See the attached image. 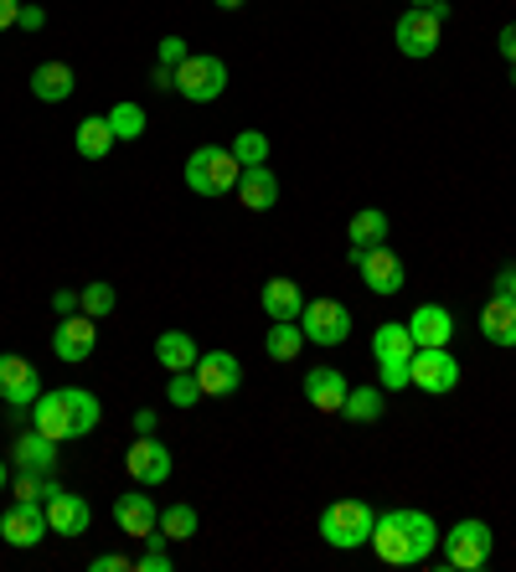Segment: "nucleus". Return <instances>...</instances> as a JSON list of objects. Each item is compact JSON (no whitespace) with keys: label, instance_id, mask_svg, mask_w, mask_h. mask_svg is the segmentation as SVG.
<instances>
[{"label":"nucleus","instance_id":"12","mask_svg":"<svg viewBox=\"0 0 516 572\" xmlns=\"http://www.w3.org/2000/svg\"><path fill=\"white\" fill-rule=\"evenodd\" d=\"M93 346H99V321L83 315V310H78V315H63L57 330H52V351H57V361H68V367L88 361Z\"/></svg>","mask_w":516,"mask_h":572},{"label":"nucleus","instance_id":"6","mask_svg":"<svg viewBox=\"0 0 516 572\" xmlns=\"http://www.w3.org/2000/svg\"><path fill=\"white\" fill-rule=\"evenodd\" d=\"M227 88V63L223 57H212V52H191L187 63L176 68V93L187 103H212L223 99Z\"/></svg>","mask_w":516,"mask_h":572},{"label":"nucleus","instance_id":"37","mask_svg":"<svg viewBox=\"0 0 516 572\" xmlns=\"http://www.w3.org/2000/svg\"><path fill=\"white\" fill-rule=\"evenodd\" d=\"M155 57H160L166 68H181V63H187V57H191L187 36H160V52H155Z\"/></svg>","mask_w":516,"mask_h":572},{"label":"nucleus","instance_id":"3","mask_svg":"<svg viewBox=\"0 0 516 572\" xmlns=\"http://www.w3.org/2000/svg\"><path fill=\"white\" fill-rule=\"evenodd\" d=\"M445 21H449L445 0L403 11V16H397V26H393L397 52H403V57H434V52H439V42H445Z\"/></svg>","mask_w":516,"mask_h":572},{"label":"nucleus","instance_id":"31","mask_svg":"<svg viewBox=\"0 0 516 572\" xmlns=\"http://www.w3.org/2000/svg\"><path fill=\"white\" fill-rule=\"evenodd\" d=\"M197 511H191V505H166V511H160V537L166 541H191L197 537Z\"/></svg>","mask_w":516,"mask_h":572},{"label":"nucleus","instance_id":"24","mask_svg":"<svg viewBox=\"0 0 516 572\" xmlns=\"http://www.w3.org/2000/svg\"><path fill=\"white\" fill-rule=\"evenodd\" d=\"M72 88H78V78H72L68 63H42V68L32 72V93L42 103H68Z\"/></svg>","mask_w":516,"mask_h":572},{"label":"nucleus","instance_id":"1","mask_svg":"<svg viewBox=\"0 0 516 572\" xmlns=\"http://www.w3.org/2000/svg\"><path fill=\"white\" fill-rule=\"evenodd\" d=\"M367 547H372L378 562H388V568H418V562H429L434 547H439V526H434L429 511H382Z\"/></svg>","mask_w":516,"mask_h":572},{"label":"nucleus","instance_id":"13","mask_svg":"<svg viewBox=\"0 0 516 572\" xmlns=\"http://www.w3.org/2000/svg\"><path fill=\"white\" fill-rule=\"evenodd\" d=\"M42 397V377L26 356H0V403L21 413V407H32Z\"/></svg>","mask_w":516,"mask_h":572},{"label":"nucleus","instance_id":"45","mask_svg":"<svg viewBox=\"0 0 516 572\" xmlns=\"http://www.w3.org/2000/svg\"><path fill=\"white\" fill-rule=\"evenodd\" d=\"M155 423H160V413H150V407H139V413H135V434H155Z\"/></svg>","mask_w":516,"mask_h":572},{"label":"nucleus","instance_id":"23","mask_svg":"<svg viewBox=\"0 0 516 572\" xmlns=\"http://www.w3.org/2000/svg\"><path fill=\"white\" fill-rule=\"evenodd\" d=\"M258 300H263V315H269V321H300V310H305V294H300V284H294V279H284V273H279V279H269Z\"/></svg>","mask_w":516,"mask_h":572},{"label":"nucleus","instance_id":"18","mask_svg":"<svg viewBox=\"0 0 516 572\" xmlns=\"http://www.w3.org/2000/svg\"><path fill=\"white\" fill-rule=\"evenodd\" d=\"M346 377L336 367H310L305 371V403L315 407V413H341L346 403Z\"/></svg>","mask_w":516,"mask_h":572},{"label":"nucleus","instance_id":"42","mask_svg":"<svg viewBox=\"0 0 516 572\" xmlns=\"http://www.w3.org/2000/svg\"><path fill=\"white\" fill-rule=\"evenodd\" d=\"M501 57L516 68V21H512V26H501Z\"/></svg>","mask_w":516,"mask_h":572},{"label":"nucleus","instance_id":"39","mask_svg":"<svg viewBox=\"0 0 516 572\" xmlns=\"http://www.w3.org/2000/svg\"><path fill=\"white\" fill-rule=\"evenodd\" d=\"M52 310H57V321H63V315H78V310H83V300H78L72 289H57V294H52Z\"/></svg>","mask_w":516,"mask_h":572},{"label":"nucleus","instance_id":"19","mask_svg":"<svg viewBox=\"0 0 516 572\" xmlns=\"http://www.w3.org/2000/svg\"><path fill=\"white\" fill-rule=\"evenodd\" d=\"M233 191H238V206H248V212H269V206L279 202V176L269 166H243Z\"/></svg>","mask_w":516,"mask_h":572},{"label":"nucleus","instance_id":"15","mask_svg":"<svg viewBox=\"0 0 516 572\" xmlns=\"http://www.w3.org/2000/svg\"><path fill=\"white\" fill-rule=\"evenodd\" d=\"M191 371H197V382H202V397H227V392H238V382H243V367L233 351H202Z\"/></svg>","mask_w":516,"mask_h":572},{"label":"nucleus","instance_id":"2","mask_svg":"<svg viewBox=\"0 0 516 572\" xmlns=\"http://www.w3.org/2000/svg\"><path fill=\"white\" fill-rule=\"evenodd\" d=\"M99 418H103L99 397L83 392V388H52V392H42V397L32 403V428H36V434H47V438H57V444H63V438L93 434Z\"/></svg>","mask_w":516,"mask_h":572},{"label":"nucleus","instance_id":"33","mask_svg":"<svg viewBox=\"0 0 516 572\" xmlns=\"http://www.w3.org/2000/svg\"><path fill=\"white\" fill-rule=\"evenodd\" d=\"M227 150L238 155V166H269V139L258 135V130H243V135L227 145Z\"/></svg>","mask_w":516,"mask_h":572},{"label":"nucleus","instance_id":"8","mask_svg":"<svg viewBox=\"0 0 516 572\" xmlns=\"http://www.w3.org/2000/svg\"><path fill=\"white\" fill-rule=\"evenodd\" d=\"M346 258H351V269L361 273V284L372 289V294H403L408 269H403V258L393 248H351Z\"/></svg>","mask_w":516,"mask_h":572},{"label":"nucleus","instance_id":"34","mask_svg":"<svg viewBox=\"0 0 516 572\" xmlns=\"http://www.w3.org/2000/svg\"><path fill=\"white\" fill-rule=\"evenodd\" d=\"M83 300V315H93V321H103V315H114V304H120V294H114V284H103V279H93V284L78 294Z\"/></svg>","mask_w":516,"mask_h":572},{"label":"nucleus","instance_id":"41","mask_svg":"<svg viewBox=\"0 0 516 572\" xmlns=\"http://www.w3.org/2000/svg\"><path fill=\"white\" fill-rule=\"evenodd\" d=\"M150 88H160V93H171V88H176V68H166V63H155Z\"/></svg>","mask_w":516,"mask_h":572},{"label":"nucleus","instance_id":"40","mask_svg":"<svg viewBox=\"0 0 516 572\" xmlns=\"http://www.w3.org/2000/svg\"><path fill=\"white\" fill-rule=\"evenodd\" d=\"M16 26H21V32H42V26H47V11H42V5H21Z\"/></svg>","mask_w":516,"mask_h":572},{"label":"nucleus","instance_id":"7","mask_svg":"<svg viewBox=\"0 0 516 572\" xmlns=\"http://www.w3.org/2000/svg\"><path fill=\"white\" fill-rule=\"evenodd\" d=\"M445 562L449 568H460V572H475V568H485L491 562V547H496V537H491V526L485 521H460V526H449L445 537Z\"/></svg>","mask_w":516,"mask_h":572},{"label":"nucleus","instance_id":"4","mask_svg":"<svg viewBox=\"0 0 516 572\" xmlns=\"http://www.w3.org/2000/svg\"><path fill=\"white\" fill-rule=\"evenodd\" d=\"M238 176H243L238 155L223 150V145H202V150L187 155V186L197 197H227L238 186Z\"/></svg>","mask_w":516,"mask_h":572},{"label":"nucleus","instance_id":"29","mask_svg":"<svg viewBox=\"0 0 516 572\" xmlns=\"http://www.w3.org/2000/svg\"><path fill=\"white\" fill-rule=\"evenodd\" d=\"M300 346H305V330H300V321H274V330H269V340H263V351L274 356V361H294V356H300Z\"/></svg>","mask_w":516,"mask_h":572},{"label":"nucleus","instance_id":"43","mask_svg":"<svg viewBox=\"0 0 516 572\" xmlns=\"http://www.w3.org/2000/svg\"><path fill=\"white\" fill-rule=\"evenodd\" d=\"M21 16V0H0V32H11Z\"/></svg>","mask_w":516,"mask_h":572},{"label":"nucleus","instance_id":"25","mask_svg":"<svg viewBox=\"0 0 516 572\" xmlns=\"http://www.w3.org/2000/svg\"><path fill=\"white\" fill-rule=\"evenodd\" d=\"M197 356L202 351H197V340H191L187 330H160V336H155V361L166 371H191Z\"/></svg>","mask_w":516,"mask_h":572},{"label":"nucleus","instance_id":"49","mask_svg":"<svg viewBox=\"0 0 516 572\" xmlns=\"http://www.w3.org/2000/svg\"><path fill=\"white\" fill-rule=\"evenodd\" d=\"M512 88H516V68H512Z\"/></svg>","mask_w":516,"mask_h":572},{"label":"nucleus","instance_id":"5","mask_svg":"<svg viewBox=\"0 0 516 572\" xmlns=\"http://www.w3.org/2000/svg\"><path fill=\"white\" fill-rule=\"evenodd\" d=\"M372 526H378V511L367 501H336L321 511V537H326L330 547H341V552L367 547V541H372Z\"/></svg>","mask_w":516,"mask_h":572},{"label":"nucleus","instance_id":"26","mask_svg":"<svg viewBox=\"0 0 516 572\" xmlns=\"http://www.w3.org/2000/svg\"><path fill=\"white\" fill-rule=\"evenodd\" d=\"M72 150L83 155V160H103V155L114 150V130H109V114H88L78 124V135H72Z\"/></svg>","mask_w":516,"mask_h":572},{"label":"nucleus","instance_id":"11","mask_svg":"<svg viewBox=\"0 0 516 572\" xmlns=\"http://www.w3.org/2000/svg\"><path fill=\"white\" fill-rule=\"evenodd\" d=\"M124 470H130L135 485H166L171 480V449L155 434H135L130 455H124Z\"/></svg>","mask_w":516,"mask_h":572},{"label":"nucleus","instance_id":"47","mask_svg":"<svg viewBox=\"0 0 516 572\" xmlns=\"http://www.w3.org/2000/svg\"><path fill=\"white\" fill-rule=\"evenodd\" d=\"M5 480H11V470H5V459H0V490H5Z\"/></svg>","mask_w":516,"mask_h":572},{"label":"nucleus","instance_id":"9","mask_svg":"<svg viewBox=\"0 0 516 572\" xmlns=\"http://www.w3.org/2000/svg\"><path fill=\"white\" fill-rule=\"evenodd\" d=\"M408 377H413V388L445 397V392L460 388V361L449 356V346H418L408 361Z\"/></svg>","mask_w":516,"mask_h":572},{"label":"nucleus","instance_id":"48","mask_svg":"<svg viewBox=\"0 0 516 572\" xmlns=\"http://www.w3.org/2000/svg\"><path fill=\"white\" fill-rule=\"evenodd\" d=\"M413 5H434V0H413Z\"/></svg>","mask_w":516,"mask_h":572},{"label":"nucleus","instance_id":"20","mask_svg":"<svg viewBox=\"0 0 516 572\" xmlns=\"http://www.w3.org/2000/svg\"><path fill=\"white\" fill-rule=\"evenodd\" d=\"M408 336L413 346H449L455 340V315H449L445 304H418L408 321Z\"/></svg>","mask_w":516,"mask_h":572},{"label":"nucleus","instance_id":"30","mask_svg":"<svg viewBox=\"0 0 516 572\" xmlns=\"http://www.w3.org/2000/svg\"><path fill=\"white\" fill-rule=\"evenodd\" d=\"M341 418L351 423H378L382 418V388H351L341 403Z\"/></svg>","mask_w":516,"mask_h":572},{"label":"nucleus","instance_id":"16","mask_svg":"<svg viewBox=\"0 0 516 572\" xmlns=\"http://www.w3.org/2000/svg\"><path fill=\"white\" fill-rule=\"evenodd\" d=\"M47 526H52V537H83L88 526H93V511H88L83 495L57 490V495L47 501Z\"/></svg>","mask_w":516,"mask_h":572},{"label":"nucleus","instance_id":"22","mask_svg":"<svg viewBox=\"0 0 516 572\" xmlns=\"http://www.w3.org/2000/svg\"><path fill=\"white\" fill-rule=\"evenodd\" d=\"M481 336L491 346H516V300L512 294H491L481 310Z\"/></svg>","mask_w":516,"mask_h":572},{"label":"nucleus","instance_id":"17","mask_svg":"<svg viewBox=\"0 0 516 572\" xmlns=\"http://www.w3.org/2000/svg\"><path fill=\"white\" fill-rule=\"evenodd\" d=\"M114 526H120L124 537H155L160 531V511H155L150 495H120L114 501Z\"/></svg>","mask_w":516,"mask_h":572},{"label":"nucleus","instance_id":"36","mask_svg":"<svg viewBox=\"0 0 516 572\" xmlns=\"http://www.w3.org/2000/svg\"><path fill=\"white\" fill-rule=\"evenodd\" d=\"M378 371H382V392H403V388H413L408 361H378Z\"/></svg>","mask_w":516,"mask_h":572},{"label":"nucleus","instance_id":"27","mask_svg":"<svg viewBox=\"0 0 516 572\" xmlns=\"http://www.w3.org/2000/svg\"><path fill=\"white\" fill-rule=\"evenodd\" d=\"M346 237H351V248H382L388 243V212L382 206H361L357 217L346 222Z\"/></svg>","mask_w":516,"mask_h":572},{"label":"nucleus","instance_id":"44","mask_svg":"<svg viewBox=\"0 0 516 572\" xmlns=\"http://www.w3.org/2000/svg\"><path fill=\"white\" fill-rule=\"evenodd\" d=\"M496 294H512L516 300V263H506V269L496 273Z\"/></svg>","mask_w":516,"mask_h":572},{"label":"nucleus","instance_id":"21","mask_svg":"<svg viewBox=\"0 0 516 572\" xmlns=\"http://www.w3.org/2000/svg\"><path fill=\"white\" fill-rule=\"evenodd\" d=\"M11 464L16 470H32V474H52L57 470V438H47V434H21L16 444H11Z\"/></svg>","mask_w":516,"mask_h":572},{"label":"nucleus","instance_id":"10","mask_svg":"<svg viewBox=\"0 0 516 572\" xmlns=\"http://www.w3.org/2000/svg\"><path fill=\"white\" fill-rule=\"evenodd\" d=\"M300 330H305V340H315V346H341V340L351 336V310H346L341 300H305Z\"/></svg>","mask_w":516,"mask_h":572},{"label":"nucleus","instance_id":"28","mask_svg":"<svg viewBox=\"0 0 516 572\" xmlns=\"http://www.w3.org/2000/svg\"><path fill=\"white\" fill-rule=\"evenodd\" d=\"M413 336H408V325H397V321H388V325H378V336H372V356L378 361H413Z\"/></svg>","mask_w":516,"mask_h":572},{"label":"nucleus","instance_id":"32","mask_svg":"<svg viewBox=\"0 0 516 572\" xmlns=\"http://www.w3.org/2000/svg\"><path fill=\"white\" fill-rule=\"evenodd\" d=\"M109 130H114V139H139L145 135V109L139 103H114L109 109Z\"/></svg>","mask_w":516,"mask_h":572},{"label":"nucleus","instance_id":"35","mask_svg":"<svg viewBox=\"0 0 516 572\" xmlns=\"http://www.w3.org/2000/svg\"><path fill=\"white\" fill-rule=\"evenodd\" d=\"M166 397H171V407H197L202 403V382H197V371H171Z\"/></svg>","mask_w":516,"mask_h":572},{"label":"nucleus","instance_id":"38","mask_svg":"<svg viewBox=\"0 0 516 572\" xmlns=\"http://www.w3.org/2000/svg\"><path fill=\"white\" fill-rule=\"evenodd\" d=\"M93 572H135V557H124V552H99V557H93Z\"/></svg>","mask_w":516,"mask_h":572},{"label":"nucleus","instance_id":"46","mask_svg":"<svg viewBox=\"0 0 516 572\" xmlns=\"http://www.w3.org/2000/svg\"><path fill=\"white\" fill-rule=\"evenodd\" d=\"M217 5H223V11H238V5H243V0H217Z\"/></svg>","mask_w":516,"mask_h":572},{"label":"nucleus","instance_id":"14","mask_svg":"<svg viewBox=\"0 0 516 572\" xmlns=\"http://www.w3.org/2000/svg\"><path fill=\"white\" fill-rule=\"evenodd\" d=\"M47 531H52V526H47V505H42V501H16L5 516H0V537L11 541V547H21V552L36 547Z\"/></svg>","mask_w":516,"mask_h":572}]
</instances>
